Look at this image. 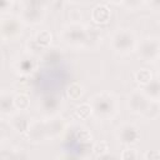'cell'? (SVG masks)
I'll list each match as a JSON object with an SVG mask.
<instances>
[{
	"label": "cell",
	"mask_w": 160,
	"mask_h": 160,
	"mask_svg": "<svg viewBox=\"0 0 160 160\" xmlns=\"http://www.w3.org/2000/svg\"><path fill=\"white\" fill-rule=\"evenodd\" d=\"M90 104L92 108V114L96 118L104 120L112 118L118 109L115 98L109 92H100L94 95L90 100Z\"/></svg>",
	"instance_id": "obj_1"
},
{
	"label": "cell",
	"mask_w": 160,
	"mask_h": 160,
	"mask_svg": "<svg viewBox=\"0 0 160 160\" xmlns=\"http://www.w3.org/2000/svg\"><path fill=\"white\" fill-rule=\"evenodd\" d=\"M60 36L71 46H82L88 41V28L80 22H69L61 29Z\"/></svg>",
	"instance_id": "obj_2"
},
{
	"label": "cell",
	"mask_w": 160,
	"mask_h": 160,
	"mask_svg": "<svg viewBox=\"0 0 160 160\" xmlns=\"http://www.w3.org/2000/svg\"><path fill=\"white\" fill-rule=\"evenodd\" d=\"M110 46L118 52L126 54L136 48V38L131 30L119 29L112 34L110 39Z\"/></svg>",
	"instance_id": "obj_3"
},
{
	"label": "cell",
	"mask_w": 160,
	"mask_h": 160,
	"mask_svg": "<svg viewBox=\"0 0 160 160\" xmlns=\"http://www.w3.org/2000/svg\"><path fill=\"white\" fill-rule=\"evenodd\" d=\"M45 18V8L41 1H25L20 10V19L29 25H38Z\"/></svg>",
	"instance_id": "obj_4"
},
{
	"label": "cell",
	"mask_w": 160,
	"mask_h": 160,
	"mask_svg": "<svg viewBox=\"0 0 160 160\" xmlns=\"http://www.w3.org/2000/svg\"><path fill=\"white\" fill-rule=\"evenodd\" d=\"M22 31V21L20 18L8 15L0 21V32L2 40H15Z\"/></svg>",
	"instance_id": "obj_5"
},
{
	"label": "cell",
	"mask_w": 160,
	"mask_h": 160,
	"mask_svg": "<svg viewBox=\"0 0 160 160\" xmlns=\"http://www.w3.org/2000/svg\"><path fill=\"white\" fill-rule=\"evenodd\" d=\"M139 56L145 61H154L160 58V41L154 38H146L138 45Z\"/></svg>",
	"instance_id": "obj_6"
},
{
	"label": "cell",
	"mask_w": 160,
	"mask_h": 160,
	"mask_svg": "<svg viewBox=\"0 0 160 160\" xmlns=\"http://www.w3.org/2000/svg\"><path fill=\"white\" fill-rule=\"evenodd\" d=\"M116 136H118L120 142L130 146V145L136 144L140 140V130L132 122H124V124L118 126Z\"/></svg>",
	"instance_id": "obj_7"
},
{
	"label": "cell",
	"mask_w": 160,
	"mask_h": 160,
	"mask_svg": "<svg viewBox=\"0 0 160 160\" xmlns=\"http://www.w3.org/2000/svg\"><path fill=\"white\" fill-rule=\"evenodd\" d=\"M39 105H40V109L46 115L55 116V114L61 108V99L59 95H56L54 92H45L40 96Z\"/></svg>",
	"instance_id": "obj_8"
},
{
	"label": "cell",
	"mask_w": 160,
	"mask_h": 160,
	"mask_svg": "<svg viewBox=\"0 0 160 160\" xmlns=\"http://www.w3.org/2000/svg\"><path fill=\"white\" fill-rule=\"evenodd\" d=\"M150 101L151 100L144 94L142 90H134L128 98V106L130 111L135 114H144Z\"/></svg>",
	"instance_id": "obj_9"
},
{
	"label": "cell",
	"mask_w": 160,
	"mask_h": 160,
	"mask_svg": "<svg viewBox=\"0 0 160 160\" xmlns=\"http://www.w3.org/2000/svg\"><path fill=\"white\" fill-rule=\"evenodd\" d=\"M26 136H28L29 141H31L34 144H39V142H42V141L48 140L45 121H40V120L31 121V125H30V128L26 132Z\"/></svg>",
	"instance_id": "obj_10"
},
{
	"label": "cell",
	"mask_w": 160,
	"mask_h": 160,
	"mask_svg": "<svg viewBox=\"0 0 160 160\" xmlns=\"http://www.w3.org/2000/svg\"><path fill=\"white\" fill-rule=\"evenodd\" d=\"M9 124L14 131L19 134H26L31 125V119L25 111H18L10 116Z\"/></svg>",
	"instance_id": "obj_11"
},
{
	"label": "cell",
	"mask_w": 160,
	"mask_h": 160,
	"mask_svg": "<svg viewBox=\"0 0 160 160\" xmlns=\"http://www.w3.org/2000/svg\"><path fill=\"white\" fill-rule=\"evenodd\" d=\"M46 124V132H48V139H56L60 135L64 134L66 129V122L61 116H51L49 120L45 121Z\"/></svg>",
	"instance_id": "obj_12"
},
{
	"label": "cell",
	"mask_w": 160,
	"mask_h": 160,
	"mask_svg": "<svg viewBox=\"0 0 160 160\" xmlns=\"http://www.w3.org/2000/svg\"><path fill=\"white\" fill-rule=\"evenodd\" d=\"M111 18V10L108 6V4H98L91 9V20L95 24L104 25L110 21Z\"/></svg>",
	"instance_id": "obj_13"
},
{
	"label": "cell",
	"mask_w": 160,
	"mask_h": 160,
	"mask_svg": "<svg viewBox=\"0 0 160 160\" xmlns=\"http://www.w3.org/2000/svg\"><path fill=\"white\" fill-rule=\"evenodd\" d=\"M62 58H64V54L60 48L50 46L41 54V62L46 66H55V65L60 64Z\"/></svg>",
	"instance_id": "obj_14"
},
{
	"label": "cell",
	"mask_w": 160,
	"mask_h": 160,
	"mask_svg": "<svg viewBox=\"0 0 160 160\" xmlns=\"http://www.w3.org/2000/svg\"><path fill=\"white\" fill-rule=\"evenodd\" d=\"M15 68H16V70H18L19 74H21V75H29V74H31L35 70V68H36V60H35L34 55H30V54L29 55H24V56H21L18 60Z\"/></svg>",
	"instance_id": "obj_15"
},
{
	"label": "cell",
	"mask_w": 160,
	"mask_h": 160,
	"mask_svg": "<svg viewBox=\"0 0 160 160\" xmlns=\"http://www.w3.org/2000/svg\"><path fill=\"white\" fill-rule=\"evenodd\" d=\"M141 90L150 100L159 101L160 100V78H152L146 85L142 86Z\"/></svg>",
	"instance_id": "obj_16"
},
{
	"label": "cell",
	"mask_w": 160,
	"mask_h": 160,
	"mask_svg": "<svg viewBox=\"0 0 160 160\" xmlns=\"http://www.w3.org/2000/svg\"><path fill=\"white\" fill-rule=\"evenodd\" d=\"M14 96L10 92L2 91L0 95V111L2 115H12L15 110V104H14Z\"/></svg>",
	"instance_id": "obj_17"
},
{
	"label": "cell",
	"mask_w": 160,
	"mask_h": 160,
	"mask_svg": "<svg viewBox=\"0 0 160 160\" xmlns=\"http://www.w3.org/2000/svg\"><path fill=\"white\" fill-rule=\"evenodd\" d=\"M32 39L39 46H41L42 49L46 50L48 48H50V44L52 40V34L49 30H40L32 36Z\"/></svg>",
	"instance_id": "obj_18"
},
{
	"label": "cell",
	"mask_w": 160,
	"mask_h": 160,
	"mask_svg": "<svg viewBox=\"0 0 160 160\" xmlns=\"http://www.w3.org/2000/svg\"><path fill=\"white\" fill-rule=\"evenodd\" d=\"M74 139H75V141L79 142L81 146L88 148L89 142H91V140H92V135H91L90 130H88V129H85V128H79V129L75 130Z\"/></svg>",
	"instance_id": "obj_19"
},
{
	"label": "cell",
	"mask_w": 160,
	"mask_h": 160,
	"mask_svg": "<svg viewBox=\"0 0 160 160\" xmlns=\"http://www.w3.org/2000/svg\"><path fill=\"white\" fill-rule=\"evenodd\" d=\"M84 94V86L79 81H72L66 88V96L70 100H79Z\"/></svg>",
	"instance_id": "obj_20"
},
{
	"label": "cell",
	"mask_w": 160,
	"mask_h": 160,
	"mask_svg": "<svg viewBox=\"0 0 160 160\" xmlns=\"http://www.w3.org/2000/svg\"><path fill=\"white\" fill-rule=\"evenodd\" d=\"M14 104L18 111H26L30 108V98L28 94L19 92L14 96Z\"/></svg>",
	"instance_id": "obj_21"
},
{
	"label": "cell",
	"mask_w": 160,
	"mask_h": 160,
	"mask_svg": "<svg viewBox=\"0 0 160 160\" xmlns=\"http://www.w3.org/2000/svg\"><path fill=\"white\" fill-rule=\"evenodd\" d=\"M74 114H75V116H76L79 120H85V119H88V118L92 114L91 104H90V102H86V101L79 104V105L75 108Z\"/></svg>",
	"instance_id": "obj_22"
},
{
	"label": "cell",
	"mask_w": 160,
	"mask_h": 160,
	"mask_svg": "<svg viewBox=\"0 0 160 160\" xmlns=\"http://www.w3.org/2000/svg\"><path fill=\"white\" fill-rule=\"evenodd\" d=\"M142 116L146 120H156L160 116V102L159 101H150L149 106L144 111Z\"/></svg>",
	"instance_id": "obj_23"
},
{
	"label": "cell",
	"mask_w": 160,
	"mask_h": 160,
	"mask_svg": "<svg viewBox=\"0 0 160 160\" xmlns=\"http://www.w3.org/2000/svg\"><path fill=\"white\" fill-rule=\"evenodd\" d=\"M134 78H135V81L140 85H146L151 79H152V74L149 69H139L135 74H134Z\"/></svg>",
	"instance_id": "obj_24"
},
{
	"label": "cell",
	"mask_w": 160,
	"mask_h": 160,
	"mask_svg": "<svg viewBox=\"0 0 160 160\" xmlns=\"http://www.w3.org/2000/svg\"><path fill=\"white\" fill-rule=\"evenodd\" d=\"M5 160H30V155L25 149H12L8 152Z\"/></svg>",
	"instance_id": "obj_25"
},
{
	"label": "cell",
	"mask_w": 160,
	"mask_h": 160,
	"mask_svg": "<svg viewBox=\"0 0 160 160\" xmlns=\"http://www.w3.org/2000/svg\"><path fill=\"white\" fill-rule=\"evenodd\" d=\"M109 150H110V145H109V142L105 141V140H101V141L96 142V144L92 146V152H94L96 156H101V155H104V154H108V152H110Z\"/></svg>",
	"instance_id": "obj_26"
},
{
	"label": "cell",
	"mask_w": 160,
	"mask_h": 160,
	"mask_svg": "<svg viewBox=\"0 0 160 160\" xmlns=\"http://www.w3.org/2000/svg\"><path fill=\"white\" fill-rule=\"evenodd\" d=\"M138 158H139L138 150L131 146L125 148L120 154V160H138Z\"/></svg>",
	"instance_id": "obj_27"
},
{
	"label": "cell",
	"mask_w": 160,
	"mask_h": 160,
	"mask_svg": "<svg viewBox=\"0 0 160 160\" xmlns=\"http://www.w3.org/2000/svg\"><path fill=\"white\" fill-rule=\"evenodd\" d=\"M56 160H82L81 156L76 152H72V151H64L61 152Z\"/></svg>",
	"instance_id": "obj_28"
},
{
	"label": "cell",
	"mask_w": 160,
	"mask_h": 160,
	"mask_svg": "<svg viewBox=\"0 0 160 160\" xmlns=\"http://www.w3.org/2000/svg\"><path fill=\"white\" fill-rule=\"evenodd\" d=\"M145 160H160V150L151 149L145 152Z\"/></svg>",
	"instance_id": "obj_29"
},
{
	"label": "cell",
	"mask_w": 160,
	"mask_h": 160,
	"mask_svg": "<svg viewBox=\"0 0 160 160\" xmlns=\"http://www.w3.org/2000/svg\"><path fill=\"white\" fill-rule=\"evenodd\" d=\"M120 4L124 5V6H126V8L130 9V10H134V9L139 8V6H141L144 2H142V1H121Z\"/></svg>",
	"instance_id": "obj_30"
},
{
	"label": "cell",
	"mask_w": 160,
	"mask_h": 160,
	"mask_svg": "<svg viewBox=\"0 0 160 160\" xmlns=\"http://www.w3.org/2000/svg\"><path fill=\"white\" fill-rule=\"evenodd\" d=\"M96 160H120V159H118L114 154L108 152V154H104V155H101V156H98Z\"/></svg>",
	"instance_id": "obj_31"
},
{
	"label": "cell",
	"mask_w": 160,
	"mask_h": 160,
	"mask_svg": "<svg viewBox=\"0 0 160 160\" xmlns=\"http://www.w3.org/2000/svg\"><path fill=\"white\" fill-rule=\"evenodd\" d=\"M150 8L155 9V10H160V0H152V1H148L146 2Z\"/></svg>",
	"instance_id": "obj_32"
},
{
	"label": "cell",
	"mask_w": 160,
	"mask_h": 160,
	"mask_svg": "<svg viewBox=\"0 0 160 160\" xmlns=\"http://www.w3.org/2000/svg\"><path fill=\"white\" fill-rule=\"evenodd\" d=\"M11 1H6V0H4V1H1L0 2V8H1V10H6L8 8H10L11 6Z\"/></svg>",
	"instance_id": "obj_33"
},
{
	"label": "cell",
	"mask_w": 160,
	"mask_h": 160,
	"mask_svg": "<svg viewBox=\"0 0 160 160\" xmlns=\"http://www.w3.org/2000/svg\"><path fill=\"white\" fill-rule=\"evenodd\" d=\"M158 68H159V71H160V58L158 59Z\"/></svg>",
	"instance_id": "obj_34"
},
{
	"label": "cell",
	"mask_w": 160,
	"mask_h": 160,
	"mask_svg": "<svg viewBox=\"0 0 160 160\" xmlns=\"http://www.w3.org/2000/svg\"><path fill=\"white\" fill-rule=\"evenodd\" d=\"M159 102H160V100H159Z\"/></svg>",
	"instance_id": "obj_35"
}]
</instances>
